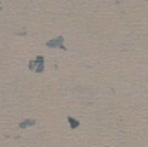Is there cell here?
Listing matches in <instances>:
<instances>
[{
  "mask_svg": "<svg viewBox=\"0 0 148 147\" xmlns=\"http://www.w3.org/2000/svg\"><path fill=\"white\" fill-rule=\"evenodd\" d=\"M29 68H31V71L41 73V71L45 69V59H43V55H38L35 61H31V62H29Z\"/></svg>",
  "mask_w": 148,
  "mask_h": 147,
  "instance_id": "1",
  "label": "cell"
},
{
  "mask_svg": "<svg viewBox=\"0 0 148 147\" xmlns=\"http://www.w3.org/2000/svg\"><path fill=\"white\" fill-rule=\"evenodd\" d=\"M47 47L66 50V47H64V37H57V38H53V40H50V42H47Z\"/></svg>",
  "mask_w": 148,
  "mask_h": 147,
  "instance_id": "2",
  "label": "cell"
},
{
  "mask_svg": "<svg viewBox=\"0 0 148 147\" xmlns=\"http://www.w3.org/2000/svg\"><path fill=\"white\" fill-rule=\"evenodd\" d=\"M35 123H36L35 119H26V121H23L19 126H21V128H28V126H31V125H35Z\"/></svg>",
  "mask_w": 148,
  "mask_h": 147,
  "instance_id": "3",
  "label": "cell"
},
{
  "mask_svg": "<svg viewBox=\"0 0 148 147\" xmlns=\"http://www.w3.org/2000/svg\"><path fill=\"white\" fill-rule=\"evenodd\" d=\"M67 119H69V123H71V126H73V128H77V126H79V121H77V119H73L71 116H69Z\"/></svg>",
  "mask_w": 148,
  "mask_h": 147,
  "instance_id": "4",
  "label": "cell"
},
{
  "mask_svg": "<svg viewBox=\"0 0 148 147\" xmlns=\"http://www.w3.org/2000/svg\"><path fill=\"white\" fill-rule=\"evenodd\" d=\"M0 9H2V5H0Z\"/></svg>",
  "mask_w": 148,
  "mask_h": 147,
  "instance_id": "5",
  "label": "cell"
}]
</instances>
